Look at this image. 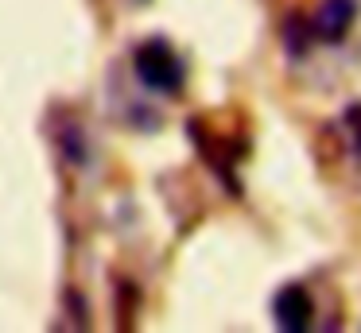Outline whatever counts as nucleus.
<instances>
[{"label":"nucleus","mask_w":361,"mask_h":333,"mask_svg":"<svg viewBox=\"0 0 361 333\" xmlns=\"http://www.w3.org/2000/svg\"><path fill=\"white\" fill-rule=\"evenodd\" d=\"M133 70L140 77V85H148L152 93H179L183 89V62L167 39H148V43L136 46Z\"/></svg>","instance_id":"f257e3e1"},{"label":"nucleus","mask_w":361,"mask_h":333,"mask_svg":"<svg viewBox=\"0 0 361 333\" xmlns=\"http://www.w3.org/2000/svg\"><path fill=\"white\" fill-rule=\"evenodd\" d=\"M272 318H276V325H280V329L303 333L307 325L314 322L311 291H307V287H299V283L280 287V291H276V299H272Z\"/></svg>","instance_id":"f03ea898"},{"label":"nucleus","mask_w":361,"mask_h":333,"mask_svg":"<svg viewBox=\"0 0 361 333\" xmlns=\"http://www.w3.org/2000/svg\"><path fill=\"white\" fill-rule=\"evenodd\" d=\"M353 20H357V0H322L311 20V31L322 43H338V39L350 35Z\"/></svg>","instance_id":"7ed1b4c3"},{"label":"nucleus","mask_w":361,"mask_h":333,"mask_svg":"<svg viewBox=\"0 0 361 333\" xmlns=\"http://www.w3.org/2000/svg\"><path fill=\"white\" fill-rule=\"evenodd\" d=\"M342 124H345V136H350V147L361 155V105H350V108H345Z\"/></svg>","instance_id":"20e7f679"}]
</instances>
